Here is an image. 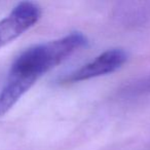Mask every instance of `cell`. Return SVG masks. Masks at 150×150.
<instances>
[{
    "label": "cell",
    "mask_w": 150,
    "mask_h": 150,
    "mask_svg": "<svg viewBox=\"0 0 150 150\" xmlns=\"http://www.w3.org/2000/svg\"><path fill=\"white\" fill-rule=\"evenodd\" d=\"M88 42L80 32L60 39L35 44L16 58L0 90V117L4 116L36 81L52 68L83 47Z\"/></svg>",
    "instance_id": "obj_1"
},
{
    "label": "cell",
    "mask_w": 150,
    "mask_h": 150,
    "mask_svg": "<svg viewBox=\"0 0 150 150\" xmlns=\"http://www.w3.org/2000/svg\"><path fill=\"white\" fill-rule=\"evenodd\" d=\"M41 17V9L36 3L24 1L17 4L0 20V47L13 41L32 28Z\"/></svg>",
    "instance_id": "obj_2"
},
{
    "label": "cell",
    "mask_w": 150,
    "mask_h": 150,
    "mask_svg": "<svg viewBox=\"0 0 150 150\" xmlns=\"http://www.w3.org/2000/svg\"><path fill=\"white\" fill-rule=\"evenodd\" d=\"M127 60V54L121 48L108 50L98 56L92 62L88 63L78 70L63 78L64 82H79L91 78L99 77L119 69Z\"/></svg>",
    "instance_id": "obj_3"
},
{
    "label": "cell",
    "mask_w": 150,
    "mask_h": 150,
    "mask_svg": "<svg viewBox=\"0 0 150 150\" xmlns=\"http://www.w3.org/2000/svg\"><path fill=\"white\" fill-rule=\"evenodd\" d=\"M135 92L139 94H150V74L136 84Z\"/></svg>",
    "instance_id": "obj_4"
}]
</instances>
